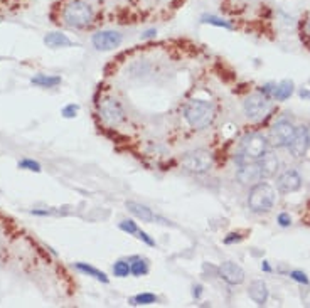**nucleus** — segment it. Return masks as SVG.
I'll use <instances>...</instances> for the list:
<instances>
[{"label": "nucleus", "instance_id": "1", "mask_svg": "<svg viewBox=\"0 0 310 308\" xmlns=\"http://www.w3.org/2000/svg\"><path fill=\"white\" fill-rule=\"evenodd\" d=\"M59 19L71 29H86L94 19V10L86 0H69L61 9Z\"/></svg>", "mask_w": 310, "mask_h": 308}, {"label": "nucleus", "instance_id": "2", "mask_svg": "<svg viewBox=\"0 0 310 308\" xmlns=\"http://www.w3.org/2000/svg\"><path fill=\"white\" fill-rule=\"evenodd\" d=\"M216 116V108L211 101L204 99H190L184 108V118L194 130H204L212 123Z\"/></svg>", "mask_w": 310, "mask_h": 308}, {"label": "nucleus", "instance_id": "3", "mask_svg": "<svg viewBox=\"0 0 310 308\" xmlns=\"http://www.w3.org/2000/svg\"><path fill=\"white\" fill-rule=\"evenodd\" d=\"M275 200H277V190L268 182H258L251 186L248 194V207L255 214H263L273 209Z\"/></svg>", "mask_w": 310, "mask_h": 308}, {"label": "nucleus", "instance_id": "4", "mask_svg": "<svg viewBox=\"0 0 310 308\" xmlns=\"http://www.w3.org/2000/svg\"><path fill=\"white\" fill-rule=\"evenodd\" d=\"M268 147H270L268 138L263 137L261 133L246 135L243 140H241L240 157L236 160H238L240 165L246 164V162H258L268 153Z\"/></svg>", "mask_w": 310, "mask_h": 308}, {"label": "nucleus", "instance_id": "5", "mask_svg": "<svg viewBox=\"0 0 310 308\" xmlns=\"http://www.w3.org/2000/svg\"><path fill=\"white\" fill-rule=\"evenodd\" d=\"M180 164L185 170L193 172V173H206L212 169V155L209 150L204 148H197L193 152H187L182 159H180Z\"/></svg>", "mask_w": 310, "mask_h": 308}, {"label": "nucleus", "instance_id": "6", "mask_svg": "<svg viewBox=\"0 0 310 308\" xmlns=\"http://www.w3.org/2000/svg\"><path fill=\"white\" fill-rule=\"evenodd\" d=\"M245 115L250 120H261L270 111V98L265 93H253L243 101Z\"/></svg>", "mask_w": 310, "mask_h": 308}, {"label": "nucleus", "instance_id": "7", "mask_svg": "<svg viewBox=\"0 0 310 308\" xmlns=\"http://www.w3.org/2000/svg\"><path fill=\"white\" fill-rule=\"evenodd\" d=\"M100 116L106 125L115 126L120 125V123L125 120V111H123V106L120 101L115 98H105L100 101Z\"/></svg>", "mask_w": 310, "mask_h": 308}, {"label": "nucleus", "instance_id": "8", "mask_svg": "<svg viewBox=\"0 0 310 308\" xmlns=\"http://www.w3.org/2000/svg\"><path fill=\"white\" fill-rule=\"evenodd\" d=\"M295 132H297V126L294 123L289 120H280L275 123L272 132H270V140H272V143L278 148L289 147L290 142L295 137Z\"/></svg>", "mask_w": 310, "mask_h": 308}, {"label": "nucleus", "instance_id": "9", "mask_svg": "<svg viewBox=\"0 0 310 308\" xmlns=\"http://www.w3.org/2000/svg\"><path fill=\"white\" fill-rule=\"evenodd\" d=\"M123 41V36L118 31H100L93 34L91 42L98 51H111L118 47Z\"/></svg>", "mask_w": 310, "mask_h": 308}, {"label": "nucleus", "instance_id": "10", "mask_svg": "<svg viewBox=\"0 0 310 308\" xmlns=\"http://www.w3.org/2000/svg\"><path fill=\"white\" fill-rule=\"evenodd\" d=\"M236 177H238V181L243 184V186H255V184L263 181L261 167L258 162H246V164L240 167Z\"/></svg>", "mask_w": 310, "mask_h": 308}, {"label": "nucleus", "instance_id": "11", "mask_svg": "<svg viewBox=\"0 0 310 308\" xmlns=\"http://www.w3.org/2000/svg\"><path fill=\"white\" fill-rule=\"evenodd\" d=\"M290 153L295 157V159H302L305 157L308 148H310V135H308V128L307 126H298L295 132L294 140L289 145Z\"/></svg>", "mask_w": 310, "mask_h": 308}, {"label": "nucleus", "instance_id": "12", "mask_svg": "<svg viewBox=\"0 0 310 308\" xmlns=\"http://www.w3.org/2000/svg\"><path fill=\"white\" fill-rule=\"evenodd\" d=\"M218 273L228 285H241L245 281V271L240 265L233 261H224L218 268Z\"/></svg>", "mask_w": 310, "mask_h": 308}, {"label": "nucleus", "instance_id": "13", "mask_svg": "<svg viewBox=\"0 0 310 308\" xmlns=\"http://www.w3.org/2000/svg\"><path fill=\"white\" fill-rule=\"evenodd\" d=\"M300 187H302V177L297 170H285L277 178V189L281 194L297 192Z\"/></svg>", "mask_w": 310, "mask_h": 308}, {"label": "nucleus", "instance_id": "14", "mask_svg": "<svg viewBox=\"0 0 310 308\" xmlns=\"http://www.w3.org/2000/svg\"><path fill=\"white\" fill-rule=\"evenodd\" d=\"M248 295H250V298L255 301L256 305L261 306L267 303L270 291H268L267 283L261 281V279H255V281L250 285V288H248Z\"/></svg>", "mask_w": 310, "mask_h": 308}, {"label": "nucleus", "instance_id": "15", "mask_svg": "<svg viewBox=\"0 0 310 308\" xmlns=\"http://www.w3.org/2000/svg\"><path fill=\"white\" fill-rule=\"evenodd\" d=\"M258 164L261 167V173H263V178H270L273 175H277V172L280 169V160L277 155L273 153H267L263 159L258 160Z\"/></svg>", "mask_w": 310, "mask_h": 308}, {"label": "nucleus", "instance_id": "16", "mask_svg": "<svg viewBox=\"0 0 310 308\" xmlns=\"http://www.w3.org/2000/svg\"><path fill=\"white\" fill-rule=\"evenodd\" d=\"M44 44L53 49H59V47H71L73 41L63 32H49V34L44 36Z\"/></svg>", "mask_w": 310, "mask_h": 308}, {"label": "nucleus", "instance_id": "17", "mask_svg": "<svg viewBox=\"0 0 310 308\" xmlns=\"http://www.w3.org/2000/svg\"><path fill=\"white\" fill-rule=\"evenodd\" d=\"M127 209L130 211L132 214L137 217V219H142L144 222H150V221L155 219L152 209H149V207L144 206V204H138V202H133V200H130V202H127Z\"/></svg>", "mask_w": 310, "mask_h": 308}, {"label": "nucleus", "instance_id": "18", "mask_svg": "<svg viewBox=\"0 0 310 308\" xmlns=\"http://www.w3.org/2000/svg\"><path fill=\"white\" fill-rule=\"evenodd\" d=\"M75 268L78 271H81L83 274H88V276L98 279V281H101V283H108V276H106L103 271L93 268L91 265H86V263H75Z\"/></svg>", "mask_w": 310, "mask_h": 308}, {"label": "nucleus", "instance_id": "19", "mask_svg": "<svg viewBox=\"0 0 310 308\" xmlns=\"http://www.w3.org/2000/svg\"><path fill=\"white\" fill-rule=\"evenodd\" d=\"M292 94H294V83L285 80L281 81L278 86H275L273 89V98L277 99V101H285V99H289Z\"/></svg>", "mask_w": 310, "mask_h": 308}, {"label": "nucleus", "instance_id": "20", "mask_svg": "<svg viewBox=\"0 0 310 308\" xmlns=\"http://www.w3.org/2000/svg\"><path fill=\"white\" fill-rule=\"evenodd\" d=\"M31 83L34 86H39V88H56L58 85H61V78L51 76V74H37L32 78Z\"/></svg>", "mask_w": 310, "mask_h": 308}, {"label": "nucleus", "instance_id": "21", "mask_svg": "<svg viewBox=\"0 0 310 308\" xmlns=\"http://www.w3.org/2000/svg\"><path fill=\"white\" fill-rule=\"evenodd\" d=\"M130 271L133 276H145L149 273V263L142 258H135L133 263H130Z\"/></svg>", "mask_w": 310, "mask_h": 308}, {"label": "nucleus", "instance_id": "22", "mask_svg": "<svg viewBox=\"0 0 310 308\" xmlns=\"http://www.w3.org/2000/svg\"><path fill=\"white\" fill-rule=\"evenodd\" d=\"M201 20L204 22V24H211V25H216V27H223V29H228V31L233 29V25H231L228 20L218 17V15H202Z\"/></svg>", "mask_w": 310, "mask_h": 308}, {"label": "nucleus", "instance_id": "23", "mask_svg": "<svg viewBox=\"0 0 310 308\" xmlns=\"http://www.w3.org/2000/svg\"><path fill=\"white\" fill-rule=\"evenodd\" d=\"M159 298L154 295V293H140V295H135L133 298L130 300L132 305H152V303H157Z\"/></svg>", "mask_w": 310, "mask_h": 308}, {"label": "nucleus", "instance_id": "24", "mask_svg": "<svg viewBox=\"0 0 310 308\" xmlns=\"http://www.w3.org/2000/svg\"><path fill=\"white\" fill-rule=\"evenodd\" d=\"M113 274L118 278H127L128 274H132L130 271V263L125 261V260H120L116 261L113 265Z\"/></svg>", "mask_w": 310, "mask_h": 308}, {"label": "nucleus", "instance_id": "25", "mask_svg": "<svg viewBox=\"0 0 310 308\" xmlns=\"http://www.w3.org/2000/svg\"><path fill=\"white\" fill-rule=\"evenodd\" d=\"M19 169H24V170H32V172H41V164L39 162H34L31 159H24L19 162Z\"/></svg>", "mask_w": 310, "mask_h": 308}, {"label": "nucleus", "instance_id": "26", "mask_svg": "<svg viewBox=\"0 0 310 308\" xmlns=\"http://www.w3.org/2000/svg\"><path fill=\"white\" fill-rule=\"evenodd\" d=\"M78 111H80V106L75 105V103H71V105H66L61 113H63L64 118H75Z\"/></svg>", "mask_w": 310, "mask_h": 308}, {"label": "nucleus", "instance_id": "27", "mask_svg": "<svg viewBox=\"0 0 310 308\" xmlns=\"http://www.w3.org/2000/svg\"><path fill=\"white\" fill-rule=\"evenodd\" d=\"M120 229H122V231L128 233V234H137L138 233L137 222H133V221H122L120 222Z\"/></svg>", "mask_w": 310, "mask_h": 308}, {"label": "nucleus", "instance_id": "28", "mask_svg": "<svg viewBox=\"0 0 310 308\" xmlns=\"http://www.w3.org/2000/svg\"><path fill=\"white\" fill-rule=\"evenodd\" d=\"M290 278L295 279L297 283H302V285H308L310 283L308 278H307V274L303 273V271H290Z\"/></svg>", "mask_w": 310, "mask_h": 308}, {"label": "nucleus", "instance_id": "29", "mask_svg": "<svg viewBox=\"0 0 310 308\" xmlns=\"http://www.w3.org/2000/svg\"><path fill=\"white\" fill-rule=\"evenodd\" d=\"M243 239V236L238 233H231L228 234L226 238H224V244H234V243H240V241Z\"/></svg>", "mask_w": 310, "mask_h": 308}, {"label": "nucleus", "instance_id": "30", "mask_svg": "<svg viewBox=\"0 0 310 308\" xmlns=\"http://www.w3.org/2000/svg\"><path fill=\"white\" fill-rule=\"evenodd\" d=\"M278 224L281 227H289L292 224V217L290 214H287V212H281V214L278 216Z\"/></svg>", "mask_w": 310, "mask_h": 308}, {"label": "nucleus", "instance_id": "31", "mask_svg": "<svg viewBox=\"0 0 310 308\" xmlns=\"http://www.w3.org/2000/svg\"><path fill=\"white\" fill-rule=\"evenodd\" d=\"M138 239H142V241H145V243H147L149 246H155V241L154 239H152L150 236H149V234L147 233H145V231H140V229H138Z\"/></svg>", "mask_w": 310, "mask_h": 308}, {"label": "nucleus", "instance_id": "32", "mask_svg": "<svg viewBox=\"0 0 310 308\" xmlns=\"http://www.w3.org/2000/svg\"><path fill=\"white\" fill-rule=\"evenodd\" d=\"M157 36V31L155 29H149V31H145L144 34H142V39H152V37H155Z\"/></svg>", "mask_w": 310, "mask_h": 308}, {"label": "nucleus", "instance_id": "33", "mask_svg": "<svg viewBox=\"0 0 310 308\" xmlns=\"http://www.w3.org/2000/svg\"><path fill=\"white\" fill-rule=\"evenodd\" d=\"M193 290H194V291H193V295L196 296V298H199L201 293H202V287H201V285H196V287H194Z\"/></svg>", "mask_w": 310, "mask_h": 308}, {"label": "nucleus", "instance_id": "34", "mask_svg": "<svg viewBox=\"0 0 310 308\" xmlns=\"http://www.w3.org/2000/svg\"><path fill=\"white\" fill-rule=\"evenodd\" d=\"M261 270H263V271H267V273L272 271V268H270L268 261H263V263H261Z\"/></svg>", "mask_w": 310, "mask_h": 308}, {"label": "nucleus", "instance_id": "35", "mask_svg": "<svg viewBox=\"0 0 310 308\" xmlns=\"http://www.w3.org/2000/svg\"><path fill=\"white\" fill-rule=\"evenodd\" d=\"M300 98L310 99V91H307V89H302V91H300Z\"/></svg>", "mask_w": 310, "mask_h": 308}, {"label": "nucleus", "instance_id": "36", "mask_svg": "<svg viewBox=\"0 0 310 308\" xmlns=\"http://www.w3.org/2000/svg\"><path fill=\"white\" fill-rule=\"evenodd\" d=\"M305 32L310 36V17H308V20H307V24H305Z\"/></svg>", "mask_w": 310, "mask_h": 308}]
</instances>
